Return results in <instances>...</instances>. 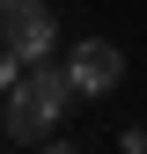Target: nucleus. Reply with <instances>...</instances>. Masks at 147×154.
Listing matches in <instances>:
<instances>
[{
	"label": "nucleus",
	"mask_w": 147,
	"mask_h": 154,
	"mask_svg": "<svg viewBox=\"0 0 147 154\" xmlns=\"http://www.w3.org/2000/svg\"><path fill=\"white\" fill-rule=\"evenodd\" d=\"M66 103H74V73H66V59H37L22 81L0 95V132H15V147H44L52 132H59Z\"/></svg>",
	"instance_id": "nucleus-1"
},
{
	"label": "nucleus",
	"mask_w": 147,
	"mask_h": 154,
	"mask_svg": "<svg viewBox=\"0 0 147 154\" xmlns=\"http://www.w3.org/2000/svg\"><path fill=\"white\" fill-rule=\"evenodd\" d=\"M0 44L22 51V59H59V15L44 0H0Z\"/></svg>",
	"instance_id": "nucleus-2"
},
{
	"label": "nucleus",
	"mask_w": 147,
	"mask_h": 154,
	"mask_svg": "<svg viewBox=\"0 0 147 154\" xmlns=\"http://www.w3.org/2000/svg\"><path fill=\"white\" fill-rule=\"evenodd\" d=\"M66 73H74V95H110L125 81V51L110 44V37H81V44L66 51Z\"/></svg>",
	"instance_id": "nucleus-3"
},
{
	"label": "nucleus",
	"mask_w": 147,
	"mask_h": 154,
	"mask_svg": "<svg viewBox=\"0 0 147 154\" xmlns=\"http://www.w3.org/2000/svg\"><path fill=\"white\" fill-rule=\"evenodd\" d=\"M22 73H30V59H22V51H8V44H0V95H8L15 81H22Z\"/></svg>",
	"instance_id": "nucleus-4"
},
{
	"label": "nucleus",
	"mask_w": 147,
	"mask_h": 154,
	"mask_svg": "<svg viewBox=\"0 0 147 154\" xmlns=\"http://www.w3.org/2000/svg\"><path fill=\"white\" fill-rule=\"evenodd\" d=\"M37 154H81V147H74V140H44Z\"/></svg>",
	"instance_id": "nucleus-5"
}]
</instances>
